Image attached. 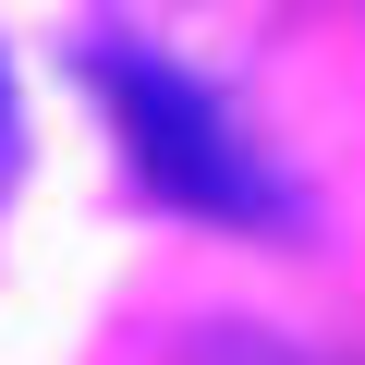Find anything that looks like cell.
<instances>
[{
  "label": "cell",
  "instance_id": "1",
  "mask_svg": "<svg viewBox=\"0 0 365 365\" xmlns=\"http://www.w3.org/2000/svg\"><path fill=\"white\" fill-rule=\"evenodd\" d=\"M98 86H110V110H122L134 170L158 182L170 207H195V220H280V195H268L256 146H244L195 86H182L170 61H146V49H98Z\"/></svg>",
  "mask_w": 365,
  "mask_h": 365
},
{
  "label": "cell",
  "instance_id": "2",
  "mask_svg": "<svg viewBox=\"0 0 365 365\" xmlns=\"http://www.w3.org/2000/svg\"><path fill=\"white\" fill-rule=\"evenodd\" d=\"M195 365H304L292 341H268V329H207V353Z\"/></svg>",
  "mask_w": 365,
  "mask_h": 365
},
{
  "label": "cell",
  "instance_id": "3",
  "mask_svg": "<svg viewBox=\"0 0 365 365\" xmlns=\"http://www.w3.org/2000/svg\"><path fill=\"white\" fill-rule=\"evenodd\" d=\"M0 170H13V86H0Z\"/></svg>",
  "mask_w": 365,
  "mask_h": 365
}]
</instances>
